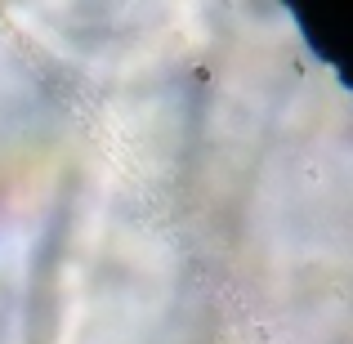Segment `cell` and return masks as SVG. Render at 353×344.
Returning a JSON list of instances; mask_svg holds the SVG:
<instances>
[{
    "label": "cell",
    "instance_id": "6da1fadb",
    "mask_svg": "<svg viewBox=\"0 0 353 344\" xmlns=\"http://www.w3.org/2000/svg\"><path fill=\"white\" fill-rule=\"evenodd\" d=\"M300 23L309 27V41L318 45V54H327L340 72H345V32H349V9L331 5V9H300Z\"/></svg>",
    "mask_w": 353,
    "mask_h": 344
}]
</instances>
